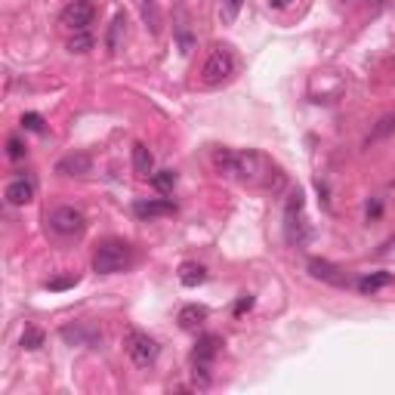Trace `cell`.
<instances>
[{"label":"cell","instance_id":"1","mask_svg":"<svg viewBox=\"0 0 395 395\" xmlns=\"http://www.w3.org/2000/svg\"><path fill=\"white\" fill-rule=\"evenodd\" d=\"M216 170L229 179H238L244 186H257V189H269V191H281L284 189V173L269 161L259 151H232V148H220L213 155Z\"/></svg>","mask_w":395,"mask_h":395},{"label":"cell","instance_id":"2","mask_svg":"<svg viewBox=\"0 0 395 395\" xmlns=\"http://www.w3.org/2000/svg\"><path fill=\"white\" fill-rule=\"evenodd\" d=\"M232 74H235V53H232V47L216 44L213 49H210V56L204 59V69H201V87L216 90V87H223V83H229Z\"/></svg>","mask_w":395,"mask_h":395},{"label":"cell","instance_id":"3","mask_svg":"<svg viewBox=\"0 0 395 395\" xmlns=\"http://www.w3.org/2000/svg\"><path fill=\"white\" fill-rule=\"evenodd\" d=\"M133 266V247L127 241H102L93 254V272L99 275H117Z\"/></svg>","mask_w":395,"mask_h":395},{"label":"cell","instance_id":"4","mask_svg":"<svg viewBox=\"0 0 395 395\" xmlns=\"http://www.w3.org/2000/svg\"><path fill=\"white\" fill-rule=\"evenodd\" d=\"M47 225L49 232L59 235V238H78V235H83V229H87V220H83V213L78 207H53L47 213Z\"/></svg>","mask_w":395,"mask_h":395},{"label":"cell","instance_id":"5","mask_svg":"<svg viewBox=\"0 0 395 395\" xmlns=\"http://www.w3.org/2000/svg\"><path fill=\"white\" fill-rule=\"evenodd\" d=\"M220 352V337L216 334H204L198 340L195 352H191V367H195V377H201V383H210V367H213V358Z\"/></svg>","mask_w":395,"mask_h":395},{"label":"cell","instance_id":"6","mask_svg":"<svg viewBox=\"0 0 395 395\" xmlns=\"http://www.w3.org/2000/svg\"><path fill=\"white\" fill-rule=\"evenodd\" d=\"M124 346H127V355L133 358L136 367H151L158 361V343L151 340L146 331H130Z\"/></svg>","mask_w":395,"mask_h":395},{"label":"cell","instance_id":"7","mask_svg":"<svg viewBox=\"0 0 395 395\" xmlns=\"http://www.w3.org/2000/svg\"><path fill=\"white\" fill-rule=\"evenodd\" d=\"M284 220H288V238L297 247H302L309 241V229H306V220H302V191L300 189L290 195L288 210H284Z\"/></svg>","mask_w":395,"mask_h":395},{"label":"cell","instance_id":"8","mask_svg":"<svg viewBox=\"0 0 395 395\" xmlns=\"http://www.w3.org/2000/svg\"><path fill=\"white\" fill-rule=\"evenodd\" d=\"M93 19H96V6L90 0H71L62 10V16H59V22L69 31H87L93 25Z\"/></svg>","mask_w":395,"mask_h":395},{"label":"cell","instance_id":"9","mask_svg":"<svg viewBox=\"0 0 395 395\" xmlns=\"http://www.w3.org/2000/svg\"><path fill=\"white\" fill-rule=\"evenodd\" d=\"M4 198L10 201L13 207H22V204H28L31 198H35V182L28 179V176H16V179L6 182V189H4Z\"/></svg>","mask_w":395,"mask_h":395},{"label":"cell","instance_id":"10","mask_svg":"<svg viewBox=\"0 0 395 395\" xmlns=\"http://www.w3.org/2000/svg\"><path fill=\"white\" fill-rule=\"evenodd\" d=\"M90 170H93V158L87 151H71V155H65L56 164V173H62V176H83Z\"/></svg>","mask_w":395,"mask_h":395},{"label":"cell","instance_id":"11","mask_svg":"<svg viewBox=\"0 0 395 395\" xmlns=\"http://www.w3.org/2000/svg\"><path fill=\"white\" fill-rule=\"evenodd\" d=\"M136 216L142 220H155V216H173L176 213V204L170 198H151V201H136Z\"/></svg>","mask_w":395,"mask_h":395},{"label":"cell","instance_id":"12","mask_svg":"<svg viewBox=\"0 0 395 395\" xmlns=\"http://www.w3.org/2000/svg\"><path fill=\"white\" fill-rule=\"evenodd\" d=\"M309 272L315 275V278H322V281H331V284H349L346 281V275H343V269L340 266H334V263H327V259H312L309 263Z\"/></svg>","mask_w":395,"mask_h":395},{"label":"cell","instance_id":"13","mask_svg":"<svg viewBox=\"0 0 395 395\" xmlns=\"http://www.w3.org/2000/svg\"><path fill=\"white\" fill-rule=\"evenodd\" d=\"M124 35H127V16L117 13L114 19H112V25H108V35H105V49H108L112 56L117 53V49H121Z\"/></svg>","mask_w":395,"mask_h":395},{"label":"cell","instance_id":"14","mask_svg":"<svg viewBox=\"0 0 395 395\" xmlns=\"http://www.w3.org/2000/svg\"><path fill=\"white\" fill-rule=\"evenodd\" d=\"M207 322V306H198V302H189V306L179 309V327H186V331H195Z\"/></svg>","mask_w":395,"mask_h":395},{"label":"cell","instance_id":"15","mask_svg":"<svg viewBox=\"0 0 395 395\" xmlns=\"http://www.w3.org/2000/svg\"><path fill=\"white\" fill-rule=\"evenodd\" d=\"M133 173L136 176H151L155 173V158H151L148 146H142V142L133 146Z\"/></svg>","mask_w":395,"mask_h":395},{"label":"cell","instance_id":"16","mask_svg":"<svg viewBox=\"0 0 395 395\" xmlns=\"http://www.w3.org/2000/svg\"><path fill=\"white\" fill-rule=\"evenodd\" d=\"M389 284H392V272H371V275H361L355 281V288L361 293H377V290L389 288Z\"/></svg>","mask_w":395,"mask_h":395},{"label":"cell","instance_id":"17","mask_svg":"<svg viewBox=\"0 0 395 395\" xmlns=\"http://www.w3.org/2000/svg\"><path fill=\"white\" fill-rule=\"evenodd\" d=\"M207 281V269L201 263H182L179 266V284L182 288H198Z\"/></svg>","mask_w":395,"mask_h":395},{"label":"cell","instance_id":"18","mask_svg":"<svg viewBox=\"0 0 395 395\" xmlns=\"http://www.w3.org/2000/svg\"><path fill=\"white\" fill-rule=\"evenodd\" d=\"M96 47V37H93V31H71V37H69V49L71 53H90V49Z\"/></svg>","mask_w":395,"mask_h":395},{"label":"cell","instance_id":"19","mask_svg":"<svg viewBox=\"0 0 395 395\" xmlns=\"http://www.w3.org/2000/svg\"><path fill=\"white\" fill-rule=\"evenodd\" d=\"M148 179H151V186L161 191V195H170L173 186H176V173L173 170H155Z\"/></svg>","mask_w":395,"mask_h":395},{"label":"cell","instance_id":"20","mask_svg":"<svg viewBox=\"0 0 395 395\" xmlns=\"http://www.w3.org/2000/svg\"><path fill=\"white\" fill-rule=\"evenodd\" d=\"M62 337L69 343H96L99 334L96 331H83V327H62Z\"/></svg>","mask_w":395,"mask_h":395},{"label":"cell","instance_id":"21","mask_svg":"<svg viewBox=\"0 0 395 395\" xmlns=\"http://www.w3.org/2000/svg\"><path fill=\"white\" fill-rule=\"evenodd\" d=\"M395 130V114H383L380 121H377V127L371 130V136H367V142H377V139H383L386 133H392Z\"/></svg>","mask_w":395,"mask_h":395},{"label":"cell","instance_id":"22","mask_svg":"<svg viewBox=\"0 0 395 395\" xmlns=\"http://www.w3.org/2000/svg\"><path fill=\"white\" fill-rule=\"evenodd\" d=\"M139 4H142V16H146L148 28L158 35V25H161V16H158V6H155V0H139Z\"/></svg>","mask_w":395,"mask_h":395},{"label":"cell","instance_id":"23","mask_svg":"<svg viewBox=\"0 0 395 395\" xmlns=\"http://www.w3.org/2000/svg\"><path fill=\"white\" fill-rule=\"evenodd\" d=\"M22 346L25 349H40V346H44V331H37V327H25Z\"/></svg>","mask_w":395,"mask_h":395},{"label":"cell","instance_id":"24","mask_svg":"<svg viewBox=\"0 0 395 395\" xmlns=\"http://www.w3.org/2000/svg\"><path fill=\"white\" fill-rule=\"evenodd\" d=\"M25 142L19 139V136H10V142H6V155H10V161H22L25 158Z\"/></svg>","mask_w":395,"mask_h":395},{"label":"cell","instance_id":"25","mask_svg":"<svg viewBox=\"0 0 395 395\" xmlns=\"http://www.w3.org/2000/svg\"><path fill=\"white\" fill-rule=\"evenodd\" d=\"M22 127L31 130V133H44V117L35 114V112H28V114L22 117Z\"/></svg>","mask_w":395,"mask_h":395},{"label":"cell","instance_id":"26","mask_svg":"<svg viewBox=\"0 0 395 395\" xmlns=\"http://www.w3.org/2000/svg\"><path fill=\"white\" fill-rule=\"evenodd\" d=\"M238 10H241V0H223V6H220L223 22H232L235 16H238Z\"/></svg>","mask_w":395,"mask_h":395},{"label":"cell","instance_id":"27","mask_svg":"<svg viewBox=\"0 0 395 395\" xmlns=\"http://www.w3.org/2000/svg\"><path fill=\"white\" fill-rule=\"evenodd\" d=\"M250 309H254V297H250V293L235 302V315H244V312H250Z\"/></svg>","mask_w":395,"mask_h":395},{"label":"cell","instance_id":"28","mask_svg":"<svg viewBox=\"0 0 395 395\" xmlns=\"http://www.w3.org/2000/svg\"><path fill=\"white\" fill-rule=\"evenodd\" d=\"M78 284V278H56V281H47L49 290H65V288H74Z\"/></svg>","mask_w":395,"mask_h":395},{"label":"cell","instance_id":"29","mask_svg":"<svg viewBox=\"0 0 395 395\" xmlns=\"http://www.w3.org/2000/svg\"><path fill=\"white\" fill-rule=\"evenodd\" d=\"M367 216H380V204H377V201L374 204H367Z\"/></svg>","mask_w":395,"mask_h":395},{"label":"cell","instance_id":"30","mask_svg":"<svg viewBox=\"0 0 395 395\" xmlns=\"http://www.w3.org/2000/svg\"><path fill=\"white\" fill-rule=\"evenodd\" d=\"M290 4V0H272V6H278V10H281V6H288Z\"/></svg>","mask_w":395,"mask_h":395}]
</instances>
